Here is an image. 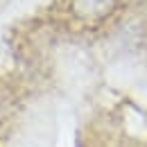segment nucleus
I'll use <instances>...</instances> for the list:
<instances>
[]
</instances>
